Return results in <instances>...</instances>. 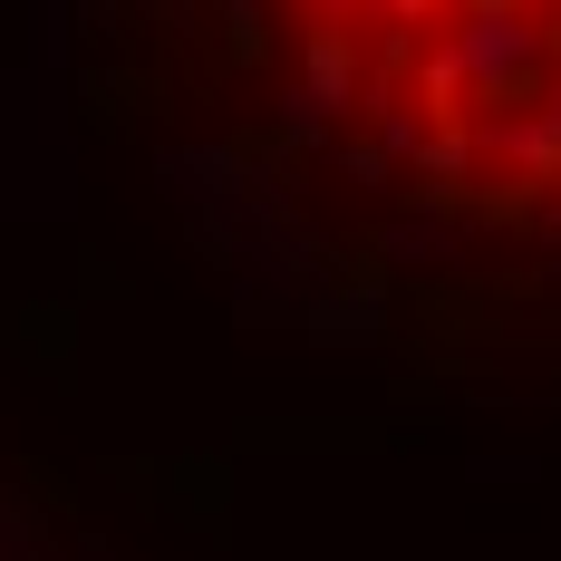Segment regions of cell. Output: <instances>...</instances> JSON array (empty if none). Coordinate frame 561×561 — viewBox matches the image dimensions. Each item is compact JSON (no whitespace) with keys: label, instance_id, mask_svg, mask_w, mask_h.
<instances>
[{"label":"cell","instance_id":"obj_1","mask_svg":"<svg viewBox=\"0 0 561 561\" xmlns=\"http://www.w3.org/2000/svg\"><path fill=\"white\" fill-rule=\"evenodd\" d=\"M88 30L290 242L561 280V0H88Z\"/></svg>","mask_w":561,"mask_h":561}]
</instances>
